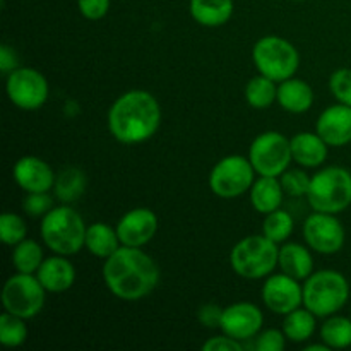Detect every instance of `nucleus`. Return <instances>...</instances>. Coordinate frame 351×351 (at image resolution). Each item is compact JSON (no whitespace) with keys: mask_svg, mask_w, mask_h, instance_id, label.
Returning <instances> with one entry per match:
<instances>
[{"mask_svg":"<svg viewBox=\"0 0 351 351\" xmlns=\"http://www.w3.org/2000/svg\"><path fill=\"white\" fill-rule=\"evenodd\" d=\"M103 281L110 293L123 302H137L156 290L160 267L143 247L122 245L105 259Z\"/></svg>","mask_w":351,"mask_h":351,"instance_id":"1","label":"nucleus"},{"mask_svg":"<svg viewBox=\"0 0 351 351\" xmlns=\"http://www.w3.org/2000/svg\"><path fill=\"white\" fill-rule=\"evenodd\" d=\"M160 101L144 89H130L113 101L108 110V130L125 146L149 141L161 125Z\"/></svg>","mask_w":351,"mask_h":351,"instance_id":"2","label":"nucleus"},{"mask_svg":"<svg viewBox=\"0 0 351 351\" xmlns=\"http://www.w3.org/2000/svg\"><path fill=\"white\" fill-rule=\"evenodd\" d=\"M86 230L82 216L71 204H60L41 218L40 235L51 252L69 257L84 249Z\"/></svg>","mask_w":351,"mask_h":351,"instance_id":"3","label":"nucleus"},{"mask_svg":"<svg viewBox=\"0 0 351 351\" xmlns=\"http://www.w3.org/2000/svg\"><path fill=\"white\" fill-rule=\"evenodd\" d=\"M350 283L335 269L314 271L304 281V307L317 317L335 315L348 304Z\"/></svg>","mask_w":351,"mask_h":351,"instance_id":"4","label":"nucleus"},{"mask_svg":"<svg viewBox=\"0 0 351 351\" xmlns=\"http://www.w3.org/2000/svg\"><path fill=\"white\" fill-rule=\"evenodd\" d=\"M280 245L266 235H249L239 240L230 252L233 273L245 280H263L278 267Z\"/></svg>","mask_w":351,"mask_h":351,"instance_id":"5","label":"nucleus"},{"mask_svg":"<svg viewBox=\"0 0 351 351\" xmlns=\"http://www.w3.org/2000/svg\"><path fill=\"white\" fill-rule=\"evenodd\" d=\"M307 201L314 211L338 215L351 206V171L343 167H326L312 175Z\"/></svg>","mask_w":351,"mask_h":351,"instance_id":"6","label":"nucleus"},{"mask_svg":"<svg viewBox=\"0 0 351 351\" xmlns=\"http://www.w3.org/2000/svg\"><path fill=\"white\" fill-rule=\"evenodd\" d=\"M252 62L257 72L276 82L293 77L300 67V53L285 38L267 34L259 38L252 48Z\"/></svg>","mask_w":351,"mask_h":351,"instance_id":"7","label":"nucleus"},{"mask_svg":"<svg viewBox=\"0 0 351 351\" xmlns=\"http://www.w3.org/2000/svg\"><path fill=\"white\" fill-rule=\"evenodd\" d=\"M47 293L36 274L16 273L3 283L2 305L9 314L26 321L41 314L47 302Z\"/></svg>","mask_w":351,"mask_h":351,"instance_id":"8","label":"nucleus"},{"mask_svg":"<svg viewBox=\"0 0 351 351\" xmlns=\"http://www.w3.org/2000/svg\"><path fill=\"white\" fill-rule=\"evenodd\" d=\"M256 180V170L249 156L230 154L221 158L209 173V189L221 199H235L247 194Z\"/></svg>","mask_w":351,"mask_h":351,"instance_id":"9","label":"nucleus"},{"mask_svg":"<svg viewBox=\"0 0 351 351\" xmlns=\"http://www.w3.org/2000/svg\"><path fill=\"white\" fill-rule=\"evenodd\" d=\"M249 160L257 175L281 177L293 161L290 139L276 130L259 134L249 147Z\"/></svg>","mask_w":351,"mask_h":351,"instance_id":"10","label":"nucleus"},{"mask_svg":"<svg viewBox=\"0 0 351 351\" xmlns=\"http://www.w3.org/2000/svg\"><path fill=\"white\" fill-rule=\"evenodd\" d=\"M5 93L9 101L24 112L40 110L47 103L50 86L40 71L31 67H17L5 79Z\"/></svg>","mask_w":351,"mask_h":351,"instance_id":"11","label":"nucleus"},{"mask_svg":"<svg viewBox=\"0 0 351 351\" xmlns=\"http://www.w3.org/2000/svg\"><path fill=\"white\" fill-rule=\"evenodd\" d=\"M302 232L307 245L322 256L338 254L345 247V226L336 215L314 211L305 219Z\"/></svg>","mask_w":351,"mask_h":351,"instance_id":"12","label":"nucleus"},{"mask_svg":"<svg viewBox=\"0 0 351 351\" xmlns=\"http://www.w3.org/2000/svg\"><path fill=\"white\" fill-rule=\"evenodd\" d=\"M267 311L278 315H287L304 305V285L285 273L269 274L261 290Z\"/></svg>","mask_w":351,"mask_h":351,"instance_id":"13","label":"nucleus"},{"mask_svg":"<svg viewBox=\"0 0 351 351\" xmlns=\"http://www.w3.org/2000/svg\"><path fill=\"white\" fill-rule=\"evenodd\" d=\"M264 326V314L252 302H237L223 308L221 329L225 335L239 339V341H250L256 338Z\"/></svg>","mask_w":351,"mask_h":351,"instance_id":"14","label":"nucleus"},{"mask_svg":"<svg viewBox=\"0 0 351 351\" xmlns=\"http://www.w3.org/2000/svg\"><path fill=\"white\" fill-rule=\"evenodd\" d=\"M158 216L149 208H134L127 211L117 223L120 242L127 247H144L158 232Z\"/></svg>","mask_w":351,"mask_h":351,"instance_id":"15","label":"nucleus"},{"mask_svg":"<svg viewBox=\"0 0 351 351\" xmlns=\"http://www.w3.org/2000/svg\"><path fill=\"white\" fill-rule=\"evenodd\" d=\"M12 177L24 192H51L57 175L47 161L27 154L16 161Z\"/></svg>","mask_w":351,"mask_h":351,"instance_id":"16","label":"nucleus"},{"mask_svg":"<svg viewBox=\"0 0 351 351\" xmlns=\"http://www.w3.org/2000/svg\"><path fill=\"white\" fill-rule=\"evenodd\" d=\"M315 132L328 143L329 147L351 144V106L338 103L326 108L317 117Z\"/></svg>","mask_w":351,"mask_h":351,"instance_id":"17","label":"nucleus"},{"mask_svg":"<svg viewBox=\"0 0 351 351\" xmlns=\"http://www.w3.org/2000/svg\"><path fill=\"white\" fill-rule=\"evenodd\" d=\"M36 278L48 293H64L75 283V267L67 256L55 254L45 257L43 264L36 271Z\"/></svg>","mask_w":351,"mask_h":351,"instance_id":"18","label":"nucleus"},{"mask_svg":"<svg viewBox=\"0 0 351 351\" xmlns=\"http://www.w3.org/2000/svg\"><path fill=\"white\" fill-rule=\"evenodd\" d=\"M291 156L304 168H319L328 160L329 146L317 132H298L290 139Z\"/></svg>","mask_w":351,"mask_h":351,"instance_id":"19","label":"nucleus"},{"mask_svg":"<svg viewBox=\"0 0 351 351\" xmlns=\"http://www.w3.org/2000/svg\"><path fill=\"white\" fill-rule=\"evenodd\" d=\"M308 249L297 242L281 243L280 257H278V267L281 269V273L298 281L307 280L314 273V257Z\"/></svg>","mask_w":351,"mask_h":351,"instance_id":"20","label":"nucleus"},{"mask_svg":"<svg viewBox=\"0 0 351 351\" xmlns=\"http://www.w3.org/2000/svg\"><path fill=\"white\" fill-rule=\"evenodd\" d=\"M314 89L304 79L293 77L280 82L278 86V105L288 113L300 115L308 112L314 105Z\"/></svg>","mask_w":351,"mask_h":351,"instance_id":"21","label":"nucleus"},{"mask_svg":"<svg viewBox=\"0 0 351 351\" xmlns=\"http://www.w3.org/2000/svg\"><path fill=\"white\" fill-rule=\"evenodd\" d=\"M283 185L280 177H263L259 175L257 180H254L252 187L249 191L250 204L259 215H269L281 208L285 197Z\"/></svg>","mask_w":351,"mask_h":351,"instance_id":"22","label":"nucleus"},{"mask_svg":"<svg viewBox=\"0 0 351 351\" xmlns=\"http://www.w3.org/2000/svg\"><path fill=\"white\" fill-rule=\"evenodd\" d=\"M189 12L201 26L219 27L233 17L235 3L233 0H191Z\"/></svg>","mask_w":351,"mask_h":351,"instance_id":"23","label":"nucleus"},{"mask_svg":"<svg viewBox=\"0 0 351 351\" xmlns=\"http://www.w3.org/2000/svg\"><path fill=\"white\" fill-rule=\"evenodd\" d=\"M122 247L117 226H110L108 223H93L86 230V245L88 252L98 259H108L112 254Z\"/></svg>","mask_w":351,"mask_h":351,"instance_id":"24","label":"nucleus"},{"mask_svg":"<svg viewBox=\"0 0 351 351\" xmlns=\"http://www.w3.org/2000/svg\"><path fill=\"white\" fill-rule=\"evenodd\" d=\"M86 187H88V178L84 171L77 167H69L58 171L51 192L62 204H74L84 195Z\"/></svg>","mask_w":351,"mask_h":351,"instance_id":"25","label":"nucleus"},{"mask_svg":"<svg viewBox=\"0 0 351 351\" xmlns=\"http://www.w3.org/2000/svg\"><path fill=\"white\" fill-rule=\"evenodd\" d=\"M315 319H317V315L312 314L308 308H305L304 305H302V307L295 308L293 312L285 315V321H283V326H281V329H283L288 341L305 343L314 336L315 328H317Z\"/></svg>","mask_w":351,"mask_h":351,"instance_id":"26","label":"nucleus"},{"mask_svg":"<svg viewBox=\"0 0 351 351\" xmlns=\"http://www.w3.org/2000/svg\"><path fill=\"white\" fill-rule=\"evenodd\" d=\"M321 341L331 350H345L351 346V317L329 315L321 326Z\"/></svg>","mask_w":351,"mask_h":351,"instance_id":"27","label":"nucleus"},{"mask_svg":"<svg viewBox=\"0 0 351 351\" xmlns=\"http://www.w3.org/2000/svg\"><path fill=\"white\" fill-rule=\"evenodd\" d=\"M245 99L256 110L269 108L274 101H278L276 81L263 74L254 75L245 86Z\"/></svg>","mask_w":351,"mask_h":351,"instance_id":"28","label":"nucleus"},{"mask_svg":"<svg viewBox=\"0 0 351 351\" xmlns=\"http://www.w3.org/2000/svg\"><path fill=\"white\" fill-rule=\"evenodd\" d=\"M45 261L43 247L36 240L24 239L23 242L12 247V264L17 273L36 274Z\"/></svg>","mask_w":351,"mask_h":351,"instance_id":"29","label":"nucleus"},{"mask_svg":"<svg viewBox=\"0 0 351 351\" xmlns=\"http://www.w3.org/2000/svg\"><path fill=\"white\" fill-rule=\"evenodd\" d=\"M295 230V219L293 216L288 211L283 209H276V211L266 215L263 223V235H266L267 239L276 242L278 245L287 242L291 237Z\"/></svg>","mask_w":351,"mask_h":351,"instance_id":"30","label":"nucleus"},{"mask_svg":"<svg viewBox=\"0 0 351 351\" xmlns=\"http://www.w3.org/2000/svg\"><path fill=\"white\" fill-rule=\"evenodd\" d=\"M27 339L26 319L3 312L0 315V343L7 348H19Z\"/></svg>","mask_w":351,"mask_h":351,"instance_id":"31","label":"nucleus"},{"mask_svg":"<svg viewBox=\"0 0 351 351\" xmlns=\"http://www.w3.org/2000/svg\"><path fill=\"white\" fill-rule=\"evenodd\" d=\"M0 239L7 247H16L27 239V226L23 216L14 213H3L0 216Z\"/></svg>","mask_w":351,"mask_h":351,"instance_id":"32","label":"nucleus"},{"mask_svg":"<svg viewBox=\"0 0 351 351\" xmlns=\"http://www.w3.org/2000/svg\"><path fill=\"white\" fill-rule=\"evenodd\" d=\"M53 197L50 192H26L23 199V211L29 218H43L50 213L53 206Z\"/></svg>","mask_w":351,"mask_h":351,"instance_id":"33","label":"nucleus"},{"mask_svg":"<svg viewBox=\"0 0 351 351\" xmlns=\"http://www.w3.org/2000/svg\"><path fill=\"white\" fill-rule=\"evenodd\" d=\"M311 178L304 170H290L288 168L283 175L280 177L281 185H283L285 194L290 197H307L308 187H311Z\"/></svg>","mask_w":351,"mask_h":351,"instance_id":"34","label":"nucleus"},{"mask_svg":"<svg viewBox=\"0 0 351 351\" xmlns=\"http://www.w3.org/2000/svg\"><path fill=\"white\" fill-rule=\"evenodd\" d=\"M329 89L336 101L351 106V69H338L329 77Z\"/></svg>","mask_w":351,"mask_h":351,"instance_id":"35","label":"nucleus"},{"mask_svg":"<svg viewBox=\"0 0 351 351\" xmlns=\"http://www.w3.org/2000/svg\"><path fill=\"white\" fill-rule=\"evenodd\" d=\"M287 336L283 329H264L254 338V350L256 351H283L287 346Z\"/></svg>","mask_w":351,"mask_h":351,"instance_id":"36","label":"nucleus"},{"mask_svg":"<svg viewBox=\"0 0 351 351\" xmlns=\"http://www.w3.org/2000/svg\"><path fill=\"white\" fill-rule=\"evenodd\" d=\"M112 0H77V9L88 21H99L108 14Z\"/></svg>","mask_w":351,"mask_h":351,"instance_id":"37","label":"nucleus"},{"mask_svg":"<svg viewBox=\"0 0 351 351\" xmlns=\"http://www.w3.org/2000/svg\"><path fill=\"white\" fill-rule=\"evenodd\" d=\"M243 348L245 346H243L242 341L225 335V332L221 336H213V338H209L202 345V350L204 351H242Z\"/></svg>","mask_w":351,"mask_h":351,"instance_id":"38","label":"nucleus"},{"mask_svg":"<svg viewBox=\"0 0 351 351\" xmlns=\"http://www.w3.org/2000/svg\"><path fill=\"white\" fill-rule=\"evenodd\" d=\"M223 317V307L216 304H206L199 308L197 319L204 328L208 329H219Z\"/></svg>","mask_w":351,"mask_h":351,"instance_id":"39","label":"nucleus"},{"mask_svg":"<svg viewBox=\"0 0 351 351\" xmlns=\"http://www.w3.org/2000/svg\"><path fill=\"white\" fill-rule=\"evenodd\" d=\"M17 67H19V57H17L16 50L10 45L3 43L0 47V71H2V74L9 75Z\"/></svg>","mask_w":351,"mask_h":351,"instance_id":"40","label":"nucleus"},{"mask_svg":"<svg viewBox=\"0 0 351 351\" xmlns=\"http://www.w3.org/2000/svg\"><path fill=\"white\" fill-rule=\"evenodd\" d=\"M304 350L305 351H329L331 348H329L326 343H321V345H307Z\"/></svg>","mask_w":351,"mask_h":351,"instance_id":"41","label":"nucleus"},{"mask_svg":"<svg viewBox=\"0 0 351 351\" xmlns=\"http://www.w3.org/2000/svg\"><path fill=\"white\" fill-rule=\"evenodd\" d=\"M293 2H305V0H293Z\"/></svg>","mask_w":351,"mask_h":351,"instance_id":"42","label":"nucleus"},{"mask_svg":"<svg viewBox=\"0 0 351 351\" xmlns=\"http://www.w3.org/2000/svg\"><path fill=\"white\" fill-rule=\"evenodd\" d=\"M350 317H351V312H350Z\"/></svg>","mask_w":351,"mask_h":351,"instance_id":"43","label":"nucleus"}]
</instances>
